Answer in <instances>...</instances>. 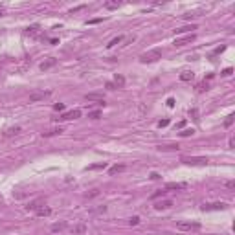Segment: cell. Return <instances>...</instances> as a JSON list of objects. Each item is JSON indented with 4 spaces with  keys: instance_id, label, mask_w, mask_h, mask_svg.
I'll use <instances>...</instances> for the list:
<instances>
[{
    "instance_id": "6da1fadb",
    "label": "cell",
    "mask_w": 235,
    "mask_h": 235,
    "mask_svg": "<svg viewBox=\"0 0 235 235\" xmlns=\"http://www.w3.org/2000/svg\"><path fill=\"white\" fill-rule=\"evenodd\" d=\"M158 59H162V50H160V48L149 50V52H145V53L140 55V61H142V63H154V61H158Z\"/></svg>"
},
{
    "instance_id": "7a4b0ae2",
    "label": "cell",
    "mask_w": 235,
    "mask_h": 235,
    "mask_svg": "<svg viewBox=\"0 0 235 235\" xmlns=\"http://www.w3.org/2000/svg\"><path fill=\"white\" fill-rule=\"evenodd\" d=\"M180 162L185 166H206L208 158L204 156H180Z\"/></svg>"
},
{
    "instance_id": "3957f363",
    "label": "cell",
    "mask_w": 235,
    "mask_h": 235,
    "mask_svg": "<svg viewBox=\"0 0 235 235\" xmlns=\"http://www.w3.org/2000/svg\"><path fill=\"white\" fill-rule=\"evenodd\" d=\"M176 228L182 230V231H198L202 226H200V222H187V221H180V222L176 224Z\"/></svg>"
},
{
    "instance_id": "277c9868",
    "label": "cell",
    "mask_w": 235,
    "mask_h": 235,
    "mask_svg": "<svg viewBox=\"0 0 235 235\" xmlns=\"http://www.w3.org/2000/svg\"><path fill=\"white\" fill-rule=\"evenodd\" d=\"M52 96V90H39V92H33L30 94V103H37V101H44L46 98H50Z\"/></svg>"
},
{
    "instance_id": "5b68a950",
    "label": "cell",
    "mask_w": 235,
    "mask_h": 235,
    "mask_svg": "<svg viewBox=\"0 0 235 235\" xmlns=\"http://www.w3.org/2000/svg\"><path fill=\"white\" fill-rule=\"evenodd\" d=\"M195 39H197V35H195V33H187V35H184V37H180V39H175V46H176V48H180V46L191 44Z\"/></svg>"
},
{
    "instance_id": "8992f818",
    "label": "cell",
    "mask_w": 235,
    "mask_h": 235,
    "mask_svg": "<svg viewBox=\"0 0 235 235\" xmlns=\"http://www.w3.org/2000/svg\"><path fill=\"white\" fill-rule=\"evenodd\" d=\"M77 118H81V110H79V108H74V110H70V112H64L61 118H57V120L68 121V120H77Z\"/></svg>"
},
{
    "instance_id": "52a82bcc",
    "label": "cell",
    "mask_w": 235,
    "mask_h": 235,
    "mask_svg": "<svg viewBox=\"0 0 235 235\" xmlns=\"http://www.w3.org/2000/svg\"><path fill=\"white\" fill-rule=\"evenodd\" d=\"M228 206L224 202H211V204H204L202 211H219V209H226Z\"/></svg>"
},
{
    "instance_id": "ba28073f",
    "label": "cell",
    "mask_w": 235,
    "mask_h": 235,
    "mask_svg": "<svg viewBox=\"0 0 235 235\" xmlns=\"http://www.w3.org/2000/svg\"><path fill=\"white\" fill-rule=\"evenodd\" d=\"M85 99H86V101H99V103H105L103 94H99V92H90V94H86Z\"/></svg>"
},
{
    "instance_id": "9c48e42d",
    "label": "cell",
    "mask_w": 235,
    "mask_h": 235,
    "mask_svg": "<svg viewBox=\"0 0 235 235\" xmlns=\"http://www.w3.org/2000/svg\"><path fill=\"white\" fill-rule=\"evenodd\" d=\"M55 64H57V59H55V57H50V59H46V61H42L39 68L42 70V72H46V70H50V68H53Z\"/></svg>"
},
{
    "instance_id": "30bf717a",
    "label": "cell",
    "mask_w": 235,
    "mask_h": 235,
    "mask_svg": "<svg viewBox=\"0 0 235 235\" xmlns=\"http://www.w3.org/2000/svg\"><path fill=\"white\" fill-rule=\"evenodd\" d=\"M35 213H37L39 217H48V215L52 213V209H50L48 206H39V208L35 209Z\"/></svg>"
},
{
    "instance_id": "8fae6325",
    "label": "cell",
    "mask_w": 235,
    "mask_h": 235,
    "mask_svg": "<svg viewBox=\"0 0 235 235\" xmlns=\"http://www.w3.org/2000/svg\"><path fill=\"white\" fill-rule=\"evenodd\" d=\"M184 187H185L184 182H171V184H167L166 187H163V189H166V191H171V189H184Z\"/></svg>"
},
{
    "instance_id": "7c38bea8",
    "label": "cell",
    "mask_w": 235,
    "mask_h": 235,
    "mask_svg": "<svg viewBox=\"0 0 235 235\" xmlns=\"http://www.w3.org/2000/svg\"><path fill=\"white\" fill-rule=\"evenodd\" d=\"M114 85H116L118 88H123V86H125V77H123L121 74H116V76H114Z\"/></svg>"
},
{
    "instance_id": "4fadbf2b",
    "label": "cell",
    "mask_w": 235,
    "mask_h": 235,
    "mask_svg": "<svg viewBox=\"0 0 235 235\" xmlns=\"http://www.w3.org/2000/svg\"><path fill=\"white\" fill-rule=\"evenodd\" d=\"M85 231H86V224H83V222L72 228V233H74V235H81V233H85Z\"/></svg>"
},
{
    "instance_id": "5bb4252c",
    "label": "cell",
    "mask_w": 235,
    "mask_h": 235,
    "mask_svg": "<svg viewBox=\"0 0 235 235\" xmlns=\"http://www.w3.org/2000/svg\"><path fill=\"white\" fill-rule=\"evenodd\" d=\"M64 228H66V222L63 221V222H55V224H52V228H50V230H52L53 233H57V231H63Z\"/></svg>"
},
{
    "instance_id": "9a60e30c",
    "label": "cell",
    "mask_w": 235,
    "mask_h": 235,
    "mask_svg": "<svg viewBox=\"0 0 235 235\" xmlns=\"http://www.w3.org/2000/svg\"><path fill=\"white\" fill-rule=\"evenodd\" d=\"M195 77V74L193 72H189V70H185V72H182L180 74V81H191Z\"/></svg>"
},
{
    "instance_id": "2e32d148",
    "label": "cell",
    "mask_w": 235,
    "mask_h": 235,
    "mask_svg": "<svg viewBox=\"0 0 235 235\" xmlns=\"http://www.w3.org/2000/svg\"><path fill=\"white\" fill-rule=\"evenodd\" d=\"M107 167V162H99V163H92L88 166V171H98V169H105Z\"/></svg>"
},
{
    "instance_id": "e0dca14e",
    "label": "cell",
    "mask_w": 235,
    "mask_h": 235,
    "mask_svg": "<svg viewBox=\"0 0 235 235\" xmlns=\"http://www.w3.org/2000/svg\"><path fill=\"white\" fill-rule=\"evenodd\" d=\"M171 206H173L171 200H162V202H158L154 208H156V209H167V208H171Z\"/></svg>"
},
{
    "instance_id": "ac0fdd59",
    "label": "cell",
    "mask_w": 235,
    "mask_h": 235,
    "mask_svg": "<svg viewBox=\"0 0 235 235\" xmlns=\"http://www.w3.org/2000/svg\"><path fill=\"white\" fill-rule=\"evenodd\" d=\"M193 30H197L195 24H191V26H184V28H178V30H175V31H176V33H191Z\"/></svg>"
},
{
    "instance_id": "d6986e66",
    "label": "cell",
    "mask_w": 235,
    "mask_h": 235,
    "mask_svg": "<svg viewBox=\"0 0 235 235\" xmlns=\"http://www.w3.org/2000/svg\"><path fill=\"white\" fill-rule=\"evenodd\" d=\"M61 132H63V129L59 127V129H52V130L42 132V136H44V138H48V136H55V134H61Z\"/></svg>"
},
{
    "instance_id": "ffe728a7",
    "label": "cell",
    "mask_w": 235,
    "mask_h": 235,
    "mask_svg": "<svg viewBox=\"0 0 235 235\" xmlns=\"http://www.w3.org/2000/svg\"><path fill=\"white\" fill-rule=\"evenodd\" d=\"M121 171H125V166H112V167L108 169V173H110V175H116V173H121Z\"/></svg>"
},
{
    "instance_id": "44dd1931",
    "label": "cell",
    "mask_w": 235,
    "mask_h": 235,
    "mask_svg": "<svg viewBox=\"0 0 235 235\" xmlns=\"http://www.w3.org/2000/svg\"><path fill=\"white\" fill-rule=\"evenodd\" d=\"M121 40H123V37H121V35H120V37H116V39H112V40L107 44V48H114V46H116V44H120Z\"/></svg>"
},
{
    "instance_id": "7402d4cb",
    "label": "cell",
    "mask_w": 235,
    "mask_h": 235,
    "mask_svg": "<svg viewBox=\"0 0 235 235\" xmlns=\"http://www.w3.org/2000/svg\"><path fill=\"white\" fill-rule=\"evenodd\" d=\"M39 28H40L39 24H31V26H28V28H26V33H28V35H30V33L33 35V33H37V31H39Z\"/></svg>"
},
{
    "instance_id": "603a6c76",
    "label": "cell",
    "mask_w": 235,
    "mask_h": 235,
    "mask_svg": "<svg viewBox=\"0 0 235 235\" xmlns=\"http://www.w3.org/2000/svg\"><path fill=\"white\" fill-rule=\"evenodd\" d=\"M193 134H195V130H193V129H184V130L180 132V136H182V138H189V136H193Z\"/></svg>"
},
{
    "instance_id": "cb8c5ba5",
    "label": "cell",
    "mask_w": 235,
    "mask_h": 235,
    "mask_svg": "<svg viewBox=\"0 0 235 235\" xmlns=\"http://www.w3.org/2000/svg\"><path fill=\"white\" fill-rule=\"evenodd\" d=\"M20 132V127H11L6 130V136H13V134H18Z\"/></svg>"
},
{
    "instance_id": "d4e9b609",
    "label": "cell",
    "mask_w": 235,
    "mask_h": 235,
    "mask_svg": "<svg viewBox=\"0 0 235 235\" xmlns=\"http://www.w3.org/2000/svg\"><path fill=\"white\" fill-rule=\"evenodd\" d=\"M158 149L160 151H175V149H178V145H160Z\"/></svg>"
},
{
    "instance_id": "484cf974",
    "label": "cell",
    "mask_w": 235,
    "mask_h": 235,
    "mask_svg": "<svg viewBox=\"0 0 235 235\" xmlns=\"http://www.w3.org/2000/svg\"><path fill=\"white\" fill-rule=\"evenodd\" d=\"M231 123H233V114H230V116L226 118V121H224V127L228 129V127H231Z\"/></svg>"
},
{
    "instance_id": "4316f807",
    "label": "cell",
    "mask_w": 235,
    "mask_h": 235,
    "mask_svg": "<svg viewBox=\"0 0 235 235\" xmlns=\"http://www.w3.org/2000/svg\"><path fill=\"white\" fill-rule=\"evenodd\" d=\"M99 116H101V112H99V110H94V112H90V114H88V118H92V120H98Z\"/></svg>"
},
{
    "instance_id": "83f0119b",
    "label": "cell",
    "mask_w": 235,
    "mask_h": 235,
    "mask_svg": "<svg viewBox=\"0 0 235 235\" xmlns=\"http://www.w3.org/2000/svg\"><path fill=\"white\" fill-rule=\"evenodd\" d=\"M118 6H120L118 2H107V4H105V8H107V9H116Z\"/></svg>"
},
{
    "instance_id": "f1b7e54d",
    "label": "cell",
    "mask_w": 235,
    "mask_h": 235,
    "mask_svg": "<svg viewBox=\"0 0 235 235\" xmlns=\"http://www.w3.org/2000/svg\"><path fill=\"white\" fill-rule=\"evenodd\" d=\"M99 195V189H92L90 193H86V198H92V197H98Z\"/></svg>"
},
{
    "instance_id": "f546056e",
    "label": "cell",
    "mask_w": 235,
    "mask_h": 235,
    "mask_svg": "<svg viewBox=\"0 0 235 235\" xmlns=\"http://www.w3.org/2000/svg\"><path fill=\"white\" fill-rule=\"evenodd\" d=\"M197 90H198V92H204V90H208V83H206V81H204V83H200V85L197 86Z\"/></svg>"
},
{
    "instance_id": "4dcf8cb0",
    "label": "cell",
    "mask_w": 235,
    "mask_h": 235,
    "mask_svg": "<svg viewBox=\"0 0 235 235\" xmlns=\"http://www.w3.org/2000/svg\"><path fill=\"white\" fill-rule=\"evenodd\" d=\"M224 185L228 187V189H235V180H228V182H226Z\"/></svg>"
},
{
    "instance_id": "1f68e13d",
    "label": "cell",
    "mask_w": 235,
    "mask_h": 235,
    "mask_svg": "<svg viewBox=\"0 0 235 235\" xmlns=\"http://www.w3.org/2000/svg\"><path fill=\"white\" fill-rule=\"evenodd\" d=\"M166 193H167L166 189H162V191H156V193H154V195H153L151 198H158V197H163V195H166Z\"/></svg>"
},
{
    "instance_id": "d6a6232c",
    "label": "cell",
    "mask_w": 235,
    "mask_h": 235,
    "mask_svg": "<svg viewBox=\"0 0 235 235\" xmlns=\"http://www.w3.org/2000/svg\"><path fill=\"white\" fill-rule=\"evenodd\" d=\"M231 72H233V68H226V70H222V74H221V76L228 77V76H231Z\"/></svg>"
},
{
    "instance_id": "836d02e7",
    "label": "cell",
    "mask_w": 235,
    "mask_h": 235,
    "mask_svg": "<svg viewBox=\"0 0 235 235\" xmlns=\"http://www.w3.org/2000/svg\"><path fill=\"white\" fill-rule=\"evenodd\" d=\"M39 204H40V200H37V202H31V204H30V206H26V208H28V209H37V208H39Z\"/></svg>"
},
{
    "instance_id": "e575fe53",
    "label": "cell",
    "mask_w": 235,
    "mask_h": 235,
    "mask_svg": "<svg viewBox=\"0 0 235 235\" xmlns=\"http://www.w3.org/2000/svg\"><path fill=\"white\" fill-rule=\"evenodd\" d=\"M129 222H130V226H136V224H140V217H132Z\"/></svg>"
},
{
    "instance_id": "d590c367",
    "label": "cell",
    "mask_w": 235,
    "mask_h": 235,
    "mask_svg": "<svg viewBox=\"0 0 235 235\" xmlns=\"http://www.w3.org/2000/svg\"><path fill=\"white\" fill-rule=\"evenodd\" d=\"M53 110H64V105H63V103H55V105H53Z\"/></svg>"
},
{
    "instance_id": "8d00e7d4",
    "label": "cell",
    "mask_w": 235,
    "mask_h": 235,
    "mask_svg": "<svg viewBox=\"0 0 235 235\" xmlns=\"http://www.w3.org/2000/svg\"><path fill=\"white\" fill-rule=\"evenodd\" d=\"M169 125V120H162V121H158V127H167Z\"/></svg>"
},
{
    "instance_id": "74e56055",
    "label": "cell",
    "mask_w": 235,
    "mask_h": 235,
    "mask_svg": "<svg viewBox=\"0 0 235 235\" xmlns=\"http://www.w3.org/2000/svg\"><path fill=\"white\" fill-rule=\"evenodd\" d=\"M101 20H103V18H92V20L86 22V24H98V22H101Z\"/></svg>"
},
{
    "instance_id": "f35d334b",
    "label": "cell",
    "mask_w": 235,
    "mask_h": 235,
    "mask_svg": "<svg viewBox=\"0 0 235 235\" xmlns=\"http://www.w3.org/2000/svg\"><path fill=\"white\" fill-rule=\"evenodd\" d=\"M189 114L193 116V120H198V118H197V116H198V112H197V108H193V110H191Z\"/></svg>"
},
{
    "instance_id": "ab89813d",
    "label": "cell",
    "mask_w": 235,
    "mask_h": 235,
    "mask_svg": "<svg viewBox=\"0 0 235 235\" xmlns=\"http://www.w3.org/2000/svg\"><path fill=\"white\" fill-rule=\"evenodd\" d=\"M167 107H175V99H173V98L167 99Z\"/></svg>"
},
{
    "instance_id": "60d3db41",
    "label": "cell",
    "mask_w": 235,
    "mask_h": 235,
    "mask_svg": "<svg viewBox=\"0 0 235 235\" xmlns=\"http://www.w3.org/2000/svg\"><path fill=\"white\" fill-rule=\"evenodd\" d=\"M107 88H108V90H114V88H116V85H114V83H107Z\"/></svg>"
},
{
    "instance_id": "b9f144b4",
    "label": "cell",
    "mask_w": 235,
    "mask_h": 235,
    "mask_svg": "<svg viewBox=\"0 0 235 235\" xmlns=\"http://www.w3.org/2000/svg\"><path fill=\"white\" fill-rule=\"evenodd\" d=\"M151 178H153V180H158V178H160V175H158V173H151Z\"/></svg>"
},
{
    "instance_id": "7bdbcfd3",
    "label": "cell",
    "mask_w": 235,
    "mask_h": 235,
    "mask_svg": "<svg viewBox=\"0 0 235 235\" xmlns=\"http://www.w3.org/2000/svg\"><path fill=\"white\" fill-rule=\"evenodd\" d=\"M221 52H224V46H219V48H215V53H221Z\"/></svg>"
},
{
    "instance_id": "ee69618b",
    "label": "cell",
    "mask_w": 235,
    "mask_h": 235,
    "mask_svg": "<svg viewBox=\"0 0 235 235\" xmlns=\"http://www.w3.org/2000/svg\"><path fill=\"white\" fill-rule=\"evenodd\" d=\"M2 13H4V9H2V8H0V17H2Z\"/></svg>"
}]
</instances>
